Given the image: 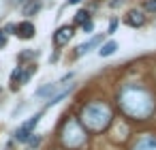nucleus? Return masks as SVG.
I'll use <instances>...</instances> for the list:
<instances>
[{
  "mask_svg": "<svg viewBox=\"0 0 156 150\" xmlns=\"http://www.w3.org/2000/svg\"><path fill=\"white\" fill-rule=\"evenodd\" d=\"M28 144H30V146H39V144H41V137H30Z\"/></svg>",
  "mask_w": 156,
  "mask_h": 150,
  "instance_id": "nucleus-20",
  "label": "nucleus"
},
{
  "mask_svg": "<svg viewBox=\"0 0 156 150\" xmlns=\"http://www.w3.org/2000/svg\"><path fill=\"white\" fill-rule=\"evenodd\" d=\"M88 20H90V13H88V11H77V17H75V22H77V24H81V26H83Z\"/></svg>",
  "mask_w": 156,
  "mask_h": 150,
  "instance_id": "nucleus-15",
  "label": "nucleus"
},
{
  "mask_svg": "<svg viewBox=\"0 0 156 150\" xmlns=\"http://www.w3.org/2000/svg\"><path fill=\"white\" fill-rule=\"evenodd\" d=\"M81 0H69V5H79Z\"/></svg>",
  "mask_w": 156,
  "mask_h": 150,
  "instance_id": "nucleus-22",
  "label": "nucleus"
},
{
  "mask_svg": "<svg viewBox=\"0 0 156 150\" xmlns=\"http://www.w3.org/2000/svg\"><path fill=\"white\" fill-rule=\"evenodd\" d=\"M111 122V109L107 103H101V101H94V103H88L83 105L81 109V124L94 133H101L109 126Z\"/></svg>",
  "mask_w": 156,
  "mask_h": 150,
  "instance_id": "nucleus-2",
  "label": "nucleus"
},
{
  "mask_svg": "<svg viewBox=\"0 0 156 150\" xmlns=\"http://www.w3.org/2000/svg\"><path fill=\"white\" fill-rule=\"evenodd\" d=\"M13 30H15V26H13V24H9V26H7V28H5V32H9V35H15V32H13Z\"/></svg>",
  "mask_w": 156,
  "mask_h": 150,
  "instance_id": "nucleus-21",
  "label": "nucleus"
},
{
  "mask_svg": "<svg viewBox=\"0 0 156 150\" xmlns=\"http://www.w3.org/2000/svg\"><path fill=\"white\" fill-rule=\"evenodd\" d=\"M62 144L66 148H81L86 144V129L75 120L69 118L62 126Z\"/></svg>",
  "mask_w": 156,
  "mask_h": 150,
  "instance_id": "nucleus-3",
  "label": "nucleus"
},
{
  "mask_svg": "<svg viewBox=\"0 0 156 150\" xmlns=\"http://www.w3.org/2000/svg\"><path fill=\"white\" fill-rule=\"evenodd\" d=\"M115 49H118V43H115V41H107V43H103V45H101L98 54H101V56H111Z\"/></svg>",
  "mask_w": 156,
  "mask_h": 150,
  "instance_id": "nucleus-12",
  "label": "nucleus"
},
{
  "mask_svg": "<svg viewBox=\"0 0 156 150\" xmlns=\"http://www.w3.org/2000/svg\"><path fill=\"white\" fill-rule=\"evenodd\" d=\"M143 22H145V15H143L141 11H137V9L128 11V15H126V24H128L130 28H139V26H143Z\"/></svg>",
  "mask_w": 156,
  "mask_h": 150,
  "instance_id": "nucleus-9",
  "label": "nucleus"
},
{
  "mask_svg": "<svg viewBox=\"0 0 156 150\" xmlns=\"http://www.w3.org/2000/svg\"><path fill=\"white\" fill-rule=\"evenodd\" d=\"M20 2H24V0H20Z\"/></svg>",
  "mask_w": 156,
  "mask_h": 150,
  "instance_id": "nucleus-23",
  "label": "nucleus"
},
{
  "mask_svg": "<svg viewBox=\"0 0 156 150\" xmlns=\"http://www.w3.org/2000/svg\"><path fill=\"white\" fill-rule=\"evenodd\" d=\"M101 41H103V37L98 35V37H92L90 41H86V43H81V45L77 47V56H83V54H88L90 49H94V47H98V45H101Z\"/></svg>",
  "mask_w": 156,
  "mask_h": 150,
  "instance_id": "nucleus-10",
  "label": "nucleus"
},
{
  "mask_svg": "<svg viewBox=\"0 0 156 150\" xmlns=\"http://www.w3.org/2000/svg\"><path fill=\"white\" fill-rule=\"evenodd\" d=\"M115 28H118V20H111V24H109V35L115 32Z\"/></svg>",
  "mask_w": 156,
  "mask_h": 150,
  "instance_id": "nucleus-19",
  "label": "nucleus"
},
{
  "mask_svg": "<svg viewBox=\"0 0 156 150\" xmlns=\"http://www.w3.org/2000/svg\"><path fill=\"white\" fill-rule=\"evenodd\" d=\"M71 37H73V28L71 26H62V28H58V32L54 35V43L60 47V45H66L69 41H71Z\"/></svg>",
  "mask_w": 156,
  "mask_h": 150,
  "instance_id": "nucleus-7",
  "label": "nucleus"
},
{
  "mask_svg": "<svg viewBox=\"0 0 156 150\" xmlns=\"http://www.w3.org/2000/svg\"><path fill=\"white\" fill-rule=\"evenodd\" d=\"M32 73H34V64H30V67H28L26 71H24L22 67H17V69H15V71L11 73V88L15 90L17 86L26 84V82L30 79V75H32Z\"/></svg>",
  "mask_w": 156,
  "mask_h": 150,
  "instance_id": "nucleus-5",
  "label": "nucleus"
},
{
  "mask_svg": "<svg viewBox=\"0 0 156 150\" xmlns=\"http://www.w3.org/2000/svg\"><path fill=\"white\" fill-rule=\"evenodd\" d=\"M145 9H147V11H156V0H147V2H145Z\"/></svg>",
  "mask_w": 156,
  "mask_h": 150,
  "instance_id": "nucleus-17",
  "label": "nucleus"
},
{
  "mask_svg": "<svg viewBox=\"0 0 156 150\" xmlns=\"http://www.w3.org/2000/svg\"><path fill=\"white\" fill-rule=\"evenodd\" d=\"M56 90H58V84H47V86L37 90V97H47V94H54Z\"/></svg>",
  "mask_w": 156,
  "mask_h": 150,
  "instance_id": "nucleus-13",
  "label": "nucleus"
},
{
  "mask_svg": "<svg viewBox=\"0 0 156 150\" xmlns=\"http://www.w3.org/2000/svg\"><path fill=\"white\" fill-rule=\"evenodd\" d=\"M39 120H41V114H34L28 122H24V124L15 131V139H17V141H28V139L34 135L32 131H34V126L39 124Z\"/></svg>",
  "mask_w": 156,
  "mask_h": 150,
  "instance_id": "nucleus-4",
  "label": "nucleus"
},
{
  "mask_svg": "<svg viewBox=\"0 0 156 150\" xmlns=\"http://www.w3.org/2000/svg\"><path fill=\"white\" fill-rule=\"evenodd\" d=\"M41 11V0H28V2L24 5V9H22V13L26 15V17H32V15H37Z\"/></svg>",
  "mask_w": 156,
  "mask_h": 150,
  "instance_id": "nucleus-11",
  "label": "nucleus"
},
{
  "mask_svg": "<svg viewBox=\"0 0 156 150\" xmlns=\"http://www.w3.org/2000/svg\"><path fill=\"white\" fill-rule=\"evenodd\" d=\"M71 88H73V86H69V90H62V92H58L56 97H49V101H47V107H51V105L60 103V101H62V99H64V97H66V94L71 92Z\"/></svg>",
  "mask_w": 156,
  "mask_h": 150,
  "instance_id": "nucleus-14",
  "label": "nucleus"
},
{
  "mask_svg": "<svg viewBox=\"0 0 156 150\" xmlns=\"http://www.w3.org/2000/svg\"><path fill=\"white\" fill-rule=\"evenodd\" d=\"M34 32H37V28H34V24H32V22H22V24H17V26H15V35H17L20 39H24V41L32 39V37H34Z\"/></svg>",
  "mask_w": 156,
  "mask_h": 150,
  "instance_id": "nucleus-6",
  "label": "nucleus"
},
{
  "mask_svg": "<svg viewBox=\"0 0 156 150\" xmlns=\"http://www.w3.org/2000/svg\"><path fill=\"white\" fill-rule=\"evenodd\" d=\"M120 107L124 109V114L137 120H145L154 112V99L143 86L128 84L120 90Z\"/></svg>",
  "mask_w": 156,
  "mask_h": 150,
  "instance_id": "nucleus-1",
  "label": "nucleus"
},
{
  "mask_svg": "<svg viewBox=\"0 0 156 150\" xmlns=\"http://www.w3.org/2000/svg\"><path fill=\"white\" fill-rule=\"evenodd\" d=\"M133 150H156V137L154 135H143L137 139Z\"/></svg>",
  "mask_w": 156,
  "mask_h": 150,
  "instance_id": "nucleus-8",
  "label": "nucleus"
},
{
  "mask_svg": "<svg viewBox=\"0 0 156 150\" xmlns=\"http://www.w3.org/2000/svg\"><path fill=\"white\" fill-rule=\"evenodd\" d=\"M81 28H83V32H86V35H90V32L94 30V24H92V20H88V22H86Z\"/></svg>",
  "mask_w": 156,
  "mask_h": 150,
  "instance_id": "nucleus-16",
  "label": "nucleus"
},
{
  "mask_svg": "<svg viewBox=\"0 0 156 150\" xmlns=\"http://www.w3.org/2000/svg\"><path fill=\"white\" fill-rule=\"evenodd\" d=\"M5 45H7V32L0 30V47H5Z\"/></svg>",
  "mask_w": 156,
  "mask_h": 150,
  "instance_id": "nucleus-18",
  "label": "nucleus"
}]
</instances>
